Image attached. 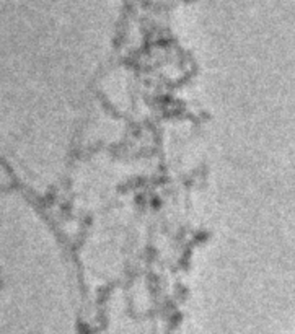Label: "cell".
<instances>
[{
    "instance_id": "obj_1",
    "label": "cell",
    "mask_w": 295,
    "mask_h": 334,
    "mask_svg": "<svg viewBox=\"0 0 295 334\" xmlns=\"http://www.w3.org/2000/svg\"><path fill=\"white\" fill-rule=\"evenodd\" d=\"M23 285H25V284H23ZM18 287H21V285H18ZM18 287H15V288H18ZM11 290H13V288H11ZM7 292H10V290H7ZM7 292H4V293H7ZM0 295H2V293H0Z\"/></svg>"
}]
</instances>
